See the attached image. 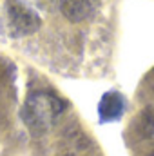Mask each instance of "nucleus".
<instances>
[{
  "label": "nucleus",
  "mask_w": 154,
  "mask_h": 156,
  "mask_svg": "<svg viewBox=\"0 0 154 156\" xmlns=\"http://www.w3.org/2000/svg\"><path fill=\"white\" fill-rule=\"evenodd\" d=\"M64 109H65V102L60 100L56 94L47 91H38L27 96L22 109V118L33 134H44L53 129V125L64 113Z\"/></svg>",
  "instance_id": "obj_1"
},
{
  "label": "nucleus",
  "mask_w": 154,
  "mask_h": 156,
  "mask_svg": "<svg viewBox=\"0 0 154 156\" xmlns=\"http://www.w3.org/2000/svg\"><path fill=\"white\" fill-rule=\"evenodd\" d=\"M125 109V100L120 93H107L100 102V118L103 122H113L121 116Z\"/></svg>",
  "instance_id": "obj_4"
},
{
  "label": "nucleus",
  "mask_w": 154,
  "mask_h": 156,
  "mask_svg": "<svg viewBox=\"0 0 154 156\" xmlns=\"http://www.w3.org/2000/svg\"><path fill=\"white\" fill-rule=\"evenodd\" d=\"M100 0H58V7L62 15L71 22L87 20L96 9Z\"/></svg>",
  "instance_id": "obj_3"
},
{
  "label": "nucleus",
  "mask_w": 154,
  "mask_h": 156,
  "mask_svg": "<svg viewBox=\"0 0 154 156\" xmlns=\"http://www.w3.org/2000/svg\"><path fill=\"white\" fill-rule=\"evenodd\" d=\"M149 156H154V153H151V154H149Z\"/></svg>",
  "instance_id": "obj_5"
},
{
  "label": "nucleus",
  "mask_w": 154,
  "mask_h": 156,
  "mask_svg": "<svg viewBox=\"0 0 154 156\" xmlns=\"http://www.w3.org/2000/svg\"><path fill=\"white\" fill-rule=\"evenodd\" d=\"M9 22L16 35H31L40 27L38 15L20 2H13L9 5Z\"/></svg>",
  "instance_id": "obj_2"
}]
</instances>
